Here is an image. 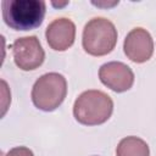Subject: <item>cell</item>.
I'll return each instance as SVG.
<instances>
[{
	"instance_id": "6da1fadb",
	"label": "cell",
	"mask_w": 156,
	"mask_h": 156,
	"mask_svg": "<svg viewBox=\"0 0 156 156\" xmlns=\"http://www.w3.org/2000/svg\"><path fill=\"white\" fill-rule=\"evenodd\" d=\"M46 4L43 0H4L2 20L11 29L30 30L38 28L45 16Z\"/></svg>"
},
{
	"instance_id": "7a4b0ae2",
	"label": "cell",
	"mask_w": 156,
	"mask_h": 156,
	"mask_svg": "<svg viewBox=\"0 0 156 156\" xmlns=\"http://www.w3.org/2000/svg\"><path fill=\"white\" fill-rule=\"evenodd\" d=\"M113 101L101 90H87L74 101L73 116L84 126H99L105 123L112 115Z\"/></svg>"
},
{
	"instance_id": "3957f363",
	"label": "cell",
	"mask_w": 156,
	"mask_h": 156,
	"mask_svg": "<svg viewBox=\"0 0 156 156\" xmlns=\"http://www.w3.org/2000/svg\"><path fill=\"white\" fill-rule=\"evenodd\" d=\"M117 43V29L115 24L104 17L91 18L83 29L82 44L85 52L91 56L110 54Z\"/></svg>"
},
{
	"instance_id": "277c9868",
	"label": "cell",
	"mask_w": 156,
	"mask_h": 156,
	"mask_svg": "<svg viewBox=\"0 0 156 156\" xmlns=\"http://www.w3.org/2000/svg\"><path fill=\"white\" fill-rule=\"evenodd\" d=\"M67 95V80L57 73H45L37 79L32 89V101L41 111L51 112L56 110Z\"/></svg>"
},
{
	"instance_id": "5b68a950",
	"label": "cell",
	"mask_w": 156,
	"mask_h": 156,
	"mask_svg": "<svg viewBox=\"0 0 156 156\" xmlns=\"http://www.w3.org/2000/svg\"><path fill=\"white\" fill-rule=\"evenodd\" d=\"M12 54L16 66L23 71L38 68L45 58L44 49L39 39L34 35L16 39L12 44Z\"/></svg>"
},
{
	"instance_id": "8992f818",
	"label": "cell",
	"mask_w": 156,
	"mask_h": 156,
	"mask_svg": "<svg viewBox=\"0 0 156 156\" xmlns=\"http://www.w3.org/2000/svg\"><path fill=\"white\" fill-rule=\"evenodd\" d=\"M123 50L130 61L135 63L146 62L154 54V40L151 34L140 27L132 29L124 39Z\"/></svg>"
},
{
	"instance_id": "52a82bcc",
	"label": "cell",
	"mask_w": 156,
	"mask_h": 156,
	"mask_svg": "<svg viewBox=\"0 0 156 156\" xmlns=\"http://www.w3.org/2000/svg\"><path fill=\"white\" fill-rule=\"evenodd\" d=\"M99 78L104 85L116 93L129 90L134 83V73L132 68L118 61L104 63L99 69Z\"/></svg>"
},
{
	"instance_id": "ba28073f",
	"label": "cell",
	"mask_w": 156,
	"mask_h": 156,
	"mask_svg": "<svg viewBox=\"0 0 156 156\" xmlns=\"http://www.w3.org/2000/svg\"><path fill=\"white\" fill-rule=\"evenodd\" d=\"M45 37L49 46L52 50L65 51L74 43L76 26L69 18H56L48 26Z\"/></svg>"
},
{
	"instance_id": "9c48e42d",
	"label": "cell",
	"mask_w": 156,
	"mask_h": 156,
	"mask_svg": "<svg viewBox=\"0 0 156 156\" xmlns=\"http://www.w3.org/2000/svg\"><path fill=\"white\" fill-rule=\"evenodd\" d=\"M117 156H150L149 145L138 136L123 138L116 149Z\"/></svg>"
},
{
	"instance_id": "30bf717a",
	"label": "cell",
	"mask_w": 156,
	"mask_h": 156,
	"mask_svg": "<svg viewBox=\"0 0 156 156\" xmlns=\"http://www.w3.org/2000/svg\"><path fill=\"white\" fill-rule=\"evenodd\" d=\"M5 156H34L33 151L26 146H16L6 152Z\"/></svg>"
}]
</instances>
